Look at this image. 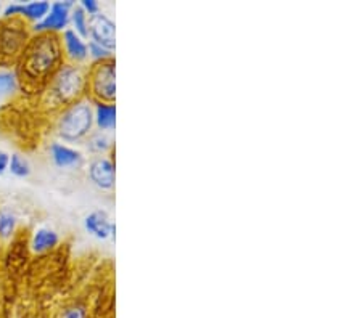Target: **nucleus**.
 <instances>
[{"mask_svg":"<svg viewBox=\"0 0 362 318\" xmlns=\"http://www.w3.org/2000/svg\"><path fill=\"white\" fill-rule=\"evenodd\" d=\"M8 163H10V154L4 149H0V176H4L5 172L8 171Z\"/></svg>","mask_w":362,"mask_h":318,"instance_id":"nucleus-23","label":"nucleus"},{"mask_svg":"<svg viewBox=\"0 0 362 318\" xmlns=\"http://www.w3.org/2000/svg\"><path fill=\"white\" fill-rule=\"evenodd\" d=\"M61 318H85V309L83 305H73L63 312Z\"/></svg>","mask_w":362,"mask_h":318,"instance_id":"nucleus-22","label":"nucleus"},{"mask_svg":"<svg viewBox=\"0 0 362 318\" xmlns=\"http://www.w3.org/2000/svg\"><path fill=\"white\" fill-rule=\"evenodd\" d=\"M50 10V2L47 0H39V2H21V10H20V18L28 21H32L34 25L42 21L45 16H47Z\"/></svg>","mask_w":362,"mask_h":318,"instance_id":"nucleus-14","label":"nucleus"},{"mask_svg":"<svg viewBox=\"0 0 362 318\" xmlns=\"http://www.w3.org/2000/svg\"><path fill=\"white\" fill-rule=\"evenodd\" d=\"M8 171L13 173L15 177L25 178L31 173V164L25 156L21 154H11L10 163H8Z\"/></svg>","mask_w":362,"mask_h":318,"instance_id":"nucleus-19","label":"nucleus"},{"mask_svg":"<svg viewBox=\"0 0 362 318\" xmlns=\"http://www.w3.org/2000/svg\"><path fill=\"white\" fill-rule=\"evenodd\" d=\"M84 228L89 235L102 241L108 238L114 240V233H116V225L107 211H94L88 214L84 219Z\"/></svg>","mask_w":362,"mask_h":318,"instance_id":"nucleus-10","label":"nucleus"},{"mask_svg":"<svg viewBox=\"0 0 362 318\" xmlns=\"http://www.w3.org/2000/svg\"><path fill=\"white\" fill-rule=\"evenodd\" d=\"M16 216L11 211H0V240H10L16 231Z\"/></svg>","mask_w":362,"mask_h":318,"instance_id":"nucleus-18","label":"nucleus"},{"mask_svg":"<svg viewBox=\"0 0 362 318\" xmlns=\"http://www.w3.org/2000/svg\"><path fill=\"white\" fill-rule=\"evenodd\" d=\"M0 15H2V4H0Z\"/></svg>","mask_w":362,"mask_h":318,"instance_id":"nucleus-24","label":"nucleus"},{"mask_svg":"<svg viewBox=\"0 0 362 318\" xmlns=\"http://www.w3.org/2000/svg\"><path fill=\"white\" fill-rule=\"evenodd\" d=\"M94 102L89 97L65 106L56 119V135L63 142L78 143L94 132Z\"/></svg>","mask_w":362,"mask_h":318,"instance_id":"nucleus-3","label":"nucleus"},{"mask_svg":"<svg viewBox=\"0 0 362 318\" xmlns=\"http://www.w3.org/2000/svg\"><path fill=\"white\" fill-rule=\"evenodd\" d=\"M89 68L65 63L45 85V103L50 108L63 109L71 103L88 97Z\"/></svg>","mask_w":362,"mask_h":318,"instance_id":"nucleus-2","label":"nucleus"},{"mask_svg":"<svg viewBox=\"0 0 362 318\" xmlns=\"http://www.w3.org/2000/svg\"><path fill=\"white\" fill-rule=\"evenodd\" d=\"M70 23L73 25V31L79 34L80 37L88 40L89 39V16L85 15V11L79 7V5H74L70 15Z\"/></svg>","mask_w":362,"mask_h":318,"instance_id":"nucleus-17","label":"nucleus"},{"mask_svg":"<svg viewBox=\"0 0 362 318\" xmlns=\"http://www.w3.org/2000/svg\"><path fill=\"white\" fill-rule=\"evenodd\" d=\"M31 39V29L23 18L0 21V61H18L26 44Z\"/></svg>","mask_w":362,"mask_h":318,"instance_id":"nucleus-4","label":"nucleus"},{"mask_svg":"<svg viewBox=\"0 0 362 318\" xmlns=\"http://www.w3.org/2000/svg\"><path fill=\"white\" fill-rule=\"evenodd\" d=\"M79 7L85 11V15H88L89 18L97 13H100V4L97 2V0H83V2L79 4Z\"/></svg>","mask_w":362,"mask_h":318,"instance_id":"nucleus-21","label":"nucleus"},{"mask_svg":"<svg viewBox=\"0 0 362 318\" xmlns=\"http://www.w3.org/2000/svg\"><path fill=\"white\" fill-rule=\"evenodd\" d=\"M60 243V235L54 228L39 227L32 233L31 238V250L36 254H45L55 250Z\"/></svg>","mask_w":362,"mask_h":318,"instance_id":"nucleus-12","label":"nucleus"},{"mask_svg":"<svg viewBox=\"0 0 362 318\" xmlns=\"http://www.w3.org/2000/svg\"><path fill=\"white\" fill-rule=\"evenodd\" d=\"M89 39L108 50L116 49V25L105 13H97L89 18Z\"/></svg>","mask_w":362,"mask_h":318,"instance_id":"nucleus-8","label":"nucleus"},{"mask_svg":"<svg viewBox=\"0 0 362 318\" xmlns=\"http://www.w3.org/2000/svg\"><path fill=\"white\" fill-rule=\"evenodd\" d=\"M88 149L97 156H105L113 149V138L108 132H92L88 137Z\"/></svg>","mask_w":362,"mask_h":318,"instance_id":"nucleus-15","label":"nucleus"},{"mask_svg":"<svg viewBox=\"0 0 362 318\" xmlns=\"http://www.w3.org/2000/svg\"><path fill=\"white\" fill-rule=\"evenodd\" d=\"M94 124L100 132H111L116 127V105L114 103H94Z\"/></svg>","mask_w":362,"mask_h":318,"instance_id":"nucleus-13","label":"nucleus"},{"mask_svg":"<svg viewBox=\"0 0 362 318\" xmlns=\"http://www.w3.org/2000/svg\"><path fill=\"white\" fill-rule=\"evenodd\" d=\"M73 0H66V2H52L50 10L45 18L34 25L31 32L32 34H56L60 36L63 31H66L68 25H70V15L74 7Z\"/></svg>","mask_w":362,"mask_h":318,"instance_id":"nucleus-6","label":"nucleus"},{"mask_svg":"<svg viewBox=\"0 0 362 318\" xmlns=\"http://www.w3.org/2000/svg\"><path fill=\"white\" fill-rule=\"evenodd\" d=\"M88 177L99 190L110 192L116 185V169H114V161L108 156H95L90 159L88 166Z\"/></svg>","mask_w":362,"mask_h":318,"instance_id":"nucleus-7","label":"nucleus"},{"mask_svg":"<svg viewBox=\"0 0 362 318\" xmlns=\"http://www.w3.org/2000/svg\"><path fill=\"white\" fill-rule=\"evenodd\" d=\"M20 85V78L15 69H0V97L16 94Z\"/></svg>","mask_w":362,"mask_h":318,"instance_id":"nucleus-16","label":"nucleus"},{"mask_svg":"<svg viewBox=\"0 0 362 318\" xmlns=\"http://www.w3.org/2000/svg\"><path fill=\"white\" fill-rule=\"evenodd\" d=\"M88 97L92 102L114 103L116 100V61L95 63L89 69Z\"/></svg>","mask_w":362,"mask_h":318,"instance_id":"nucleus-5","label":"nucleus"},{"mask_svg":"<svg viewBox=\"0 0 362 318\" xmlns=\"http://www.w3.org/2000/svg\"><path fill=\"white\" fill-rule=\"evenodd\" d=\"M61 39L56 34H34L18 60L20 84L39 89L47 85L50 78L65 65Z\"/></svg>","mask_w":362,"mask_h":318,"instance_id":"nucleus-1","label":"nucleus"},{"mask_svg":"<svg viewBox=\"0 0 362 318\" xmlns=\"http://www.w3.org/2000/svg\"><path fill=\"white\" fill-rule=\"evenodd\" d=\"M63 54H65L66 63H73V65H84L89 60V50H88V40L83 39L68 27L66 31L60 34Z\"/></svg>","mask_w":362,"mask_h":318,"instance_id":"nucleus-9","label":"nucleus"},{"mask_svg":"<svg viewBox=\"0 0 362 318\" xmlns=\"http://www.w3.org/2000/svg\"><path fill=\"white\" fill-rule=\"evenodd\" d=\"M88 50H89V58L94 61V65L95 63H103V61L113 60L114 58L111 50L102 47V45L92 42V40H89L88 42Z\"/></svg>","mask_w":362,"mask_h":318,"instance_id":"nucleus-20","label":"nucleus"},{"mask_svg":"<svg viewBox=\"0 0 362 318\" xmlns=\"http://www.w3.org/2000/svg\"><path fill=\"white\" fill-rule=\"evenodd\" d=\"M52 161L60 169H76L84 164V154L76 148L68 147L65 143H52L50 145Z\"/></svg>","mask_w":362,"mask_h":318,"instance_id":"nucleus-11","label":"nucleus"}]
</instances>
